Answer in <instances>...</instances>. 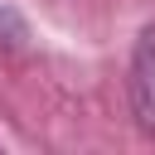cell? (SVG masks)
I'll return each mask as SVG.
<instances>
[{
	"label": "cell",
	"instance_id": "6da1fadb",
	"mask_svg": "<svg viewBox=\"0 0 155 155\" xmlns=\"http://www.w3.org/2000/svg\"><path fill=\"white\" fill-rule=\"evenodd\" d=\"M131 111L140 131L155 136V29H145L131 53Z\"/></svg>",
	"mask_w": 155,
	"mask_h": 155
}]
</instances>
